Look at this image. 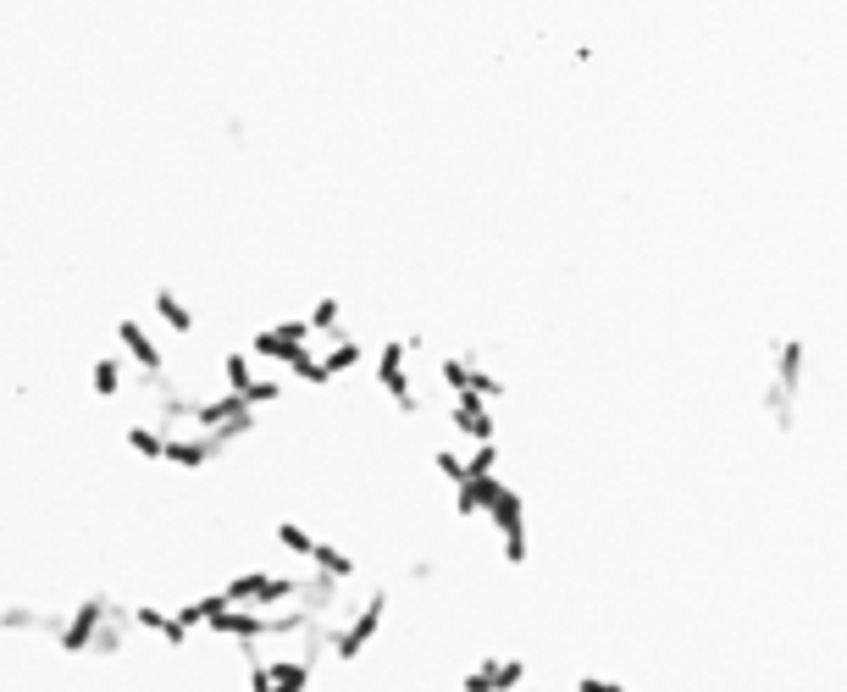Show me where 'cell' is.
<instances>
[{
  "label": "cell",
  "instance_id": "obj_24",
  "mask_svg": "<svg viewBox=\"0 0 847 692\" xmlns=\"http://www.w3.org/2000/svg\"><path fill=\"white\" fill-rule=\"evenodd\" d=\"M283 371H288V377H299V382H311V388H327V382H333V377H327V366H322V355H311V349H299Z\"/></svg>",
  "mask_w": 847,
  "mask_h": 692
},
{
  "label": "cell",
  "instance_id": "obj_25",
  "mask_svg": "<svg viewBox=\"0 0 847 692\" xmlns=\"http://www.w3.org/2000/svg\"><path fill=\"white\" fill-rule=\"evenodd\" d=\"M277 543H283L288 554H299V560H316V537L299 521H277Z\"/></svg>",
  "mask_w": 847,
  "mask_h": 692
},
{
  "label": "cell",
  "instance_id": "obj_5",
  "mask_svg": "<svg viewBox=\"0 0 847 692\" xmlns=\"http://www.w3.org/2000/svg\"><path fill=\"white\" fill-rule=\"evenodd\" d=\"M438 377H443V388H449L454 399H499L504 394V377L482 371L477 360H466V355H443Z\"/></svg>",
  "mask_w": 847,
  "mask_h": 692
},
{
  "label": "cell",
  "instance_id": "obj_20",
  "mask_svg": "<svg viewBox=\"0 0 847 692\" xmlns=\"http://www.w3.org/2000/svg\"><path fill=\"white\" fill-rule=\"evenodd\" d=\"M156 316L172 327V333H194V311L178 299V288H156Z\"/></svg>",
  "mask_w": 847,
  "mask_h": 692
},
{
  "label": "cell",
  "instance_id": "obj_15",
  "mask_svg": "<svg viewBox=\"0 0 847 692\" xmlns=\"http://www.w3.org/2000/svg\"><path fill=\"white\" fill-rule=\"evenodd\" d=\"M128 626H133V609H122L117 598H111V615H106V626H100V637H95V648H89V654H100V659L122 654V637H128Z\"/></svg>",
  "mask_w": 847,
  "mask_h": 692
},
{
  "label": "cell",
  "instance_id": "obj_31",
  "mask_svg": "<svg viewBox=\"0 0 847 692\" xmlns=\"http://www.w3.org/2000/svg\"><path fill=\"white\" fill-rule=\"evenodd\" d=\"M277 399H283V382H277V377H261V382L250 388V405H255V410H261V405H277Z\"/></svg>",
  "mask_w": 847,
  "mask_h": 692
},
{
  "label": "cell",
  "instance_id": "obj_1",
  "mask_svg": "<svg viewBox=\"0 0 847 692\" xmlns=\"http://www.w3.org/2000/svg\"><path fill=\"white\" fill-rule=\"evenodd\" d=\"M803 338H776L770 344V388H764V410H770V427L787 432L798 416V388H803Z\"/></svg>",
  "mask_w": 847,
  "mask_h": 692
},
{
  "label": "cell",
  "instance_id": "obj_33",
  "mask_svg": "<svg viewBox=\"0 0 847 692\" xmlns=\"http://www.w3.org/2000/svg\"><path fill=\"white\" fill-rule=\"evenodd\" d=\"M250 692H272V676H266V659L250 665Z\"/></svg>",
  "mask_w": 847,
  "mask_h": 692
},
{
  "label": "cell",
  "instance_id": "obj_16",
  "mask_svg": "<svg viewBox=\"0 0 847 692\" xmlns=\"http://www.w3.org/2000/svg\"><path fill=\"white\" fill-rule=\"evenodd\" d=\"M311 565H316V576H327V582H338V587H344L349 576L360 571L355 554H344L338 543H316V560H311Z\"/></svg>",
  "mask_w": 847,
  "mask_h": 692
},
{
  "label": "cell",
  "instance_id": "obj_6",
  "mask_svg": "<svg viewBox=\"0 0 847 692\" xmlns=\"http://www.w3.org/2000/svg\"><path fill=\"white\" fill-rule=\"evenodd\" d=\"M405 360H410V344H405V338L382 344V355H377V382H382V394L394 399V405L405 410V416H416V410H421V399H416V388H410Z\"/></svg>",
  "mask_w": 847,
  "mask_h": 692
},
{
  "label": "cell",
  "instance_id": "obj_23",
  "mask_svg": "<svg viewBox=\"0 0 847 692\" xmlns=\"http://www.w3.org/2000/svg\"><path fill=\"white\" fill-rule=\"evenodd\" d=\"M28 626H50V632H61V621H50V615H39V609H28V604L0 609V632H28Z\"/></svg>",
  "mask_w": 847,
  "mask_h": 692
},
{
  "label": "cell",
  "instance_id": "obj_9",
  "mask_svg": "<svg viewBox=\"0 0 847 692\" xmlns=\"http://www.w3.org/2000/svg\"><path fill=\"white\" fill-rule=\"evenodd\" d=\"M449 427L460 432V438H471V443H499V421H493L488 399H454Z\"/></svg>",
  "mask_w": 847,
  "mask_h": 692
},
{
  "label": "cell",
  "instance_id": "obj_11",
  "mask_svg": "<svg viewBox=\"0 0 847 692\" xmlns=\"http://www.w3.org/2000/svg\"><path fill=\"white\" fill-rule=\"evenodd\" d=\"M227 454V443L222 438H167V460L172 466H183V471H200V466H211V460H222Z\"/></svg>",
  "mask_w": 847,
  "mask_h": 692
},
{
  "label": "cell",
  "instance_id": "obj_7",
  "mask_svg": "<svg viewBox=\"0 0 847 692\" xmlns=\"http://www.w3.org/2000/svg\"><path fill=\"white\" fill-rule=\"evenodd\" d=\"M488 521L499 526L504 560H510V565H521V560H526V549H532V543H526V504H521V493H515V488H504V493H499V504L488 510Z\"/></svg>",
  "mask_w": 847,
  "mask_h": 692
},
{
  "label": "cell",
  "instance_id": "obj_12",
  "mask_svg": "<svg viewBox=\"0 0 847 692\" xmlns=\"http://www.w3.org/2000/svg\"><path fill=\"white\" fill-rule=\"evenodd\" d=\"M504 488H510V482H499V477H466L454 488V515H488Z\"/></svg>",
  "mask_w": 847,
  "mask_h": 692
},
{
  "label": "cell",
  "instance_id": "obj_8",
  "mask_svg": "<svg viewBox=\"0 0 847 692\" xmlns=\"http://www.w3.org/2000/svg\"><path fill=\"white\" fill-rule=\"evenodd\" d=\"M526 681V659H510V654H493V659H477V665L460 676L466 692H515Z\"/></svg>",
  "mask_w": 847,
  "mask_h": 692
},
{
  "label": "cell",
  "instance_id": "obj_4",
  "mask_svg": "<svg viewBox=\"0 0 847 692\" xmlns=\"http://www.w3.org/2000/svg\"><path fill=\"white\" fill-rule=\"evenodd\" d=\"M106 615H111V598H106V593H89L84 604H78L67 621H61L56 648H61V654H89V648H95V637H100V626H106Z\"/></svg>",
  "mask_w": 847,
  "mask_h": 692
},
{
  "label": "cell",
  "instance_id": "obj_28",
  "mask_svg": "<svg viewBox=\"0 0 847 692\" xmlns=\"http://www.w3.org/2000/svg\"><path fill=\"white\" fill-rule=\"evenodd\" d=\"M466 471L471 477H499V443H477L466 454Z\"/></svg>",
  "mask_w": 847,
  "mask_h": 692
},
{
  "label": "cell",
  "instance_id": "obj_19",
  "mask_svg": "<svg viewBox=\"0 0 847 692\" xmlns=\"http://www.w3.org/2000/svg\"><path fill=\"white\" fill-rule=\"evenodd\" d=\"M122 443H128L139 460H150V466H156V460H167V438H161L156 427H144V421H133V427L122 432Z\"/></svg>",
  "mask_w": 847,
  "mask_h": 692
},
{
  "label": "cell",
  "instance_id": "obj_13",
  "mask_svg": "<svg viewBox=\"0 0 847 692\" xmlns=\"http://www.w3.org/2000/svg\"><path fill=\"white\" fill-rule=\"evenodd\" d=\"M216 637H233V643H255V637H272V615L261 609H227L222 621H211Z\"/></svg>",
  "mask_w": 847,
  "mask_h": 692
},
{
  "label": "cell",
  "instance_id": "obj_21",
  "mask_svg": "<svg viewBox=\"0 0 847 692\" xmlns=\"http://www.w3.org/2000/svg\"><path fill=\"white\" fill-rule=\"evenodd\" d=\"M122 377H128V371H122L117 355H100L95 371H89V382H95V394H100V399H117V394H122Z\"/></svg>",
  "mask_w": 847,
  "mask_h": 692
},
{
  "label": "cell",
  "instance_id": "obj_18",
  "mask_svg": "<svg viewBox=\"0 0 847 692\" xmlns=\"http://www.w3.org/2000/svg\"><path fill=\"white\" fill-rule=\"evenodd\" d=\"M266 676H272V692H305L311 687V659H272Z\"/></svg>",
  "mask_w": 847,
  "mask_h": 692
},
{
  "label": "cell",
  "instance_id": "obj_2",
  "mask_svg": "<svg viewBox=\"0 0 847 692\" xmlns=\"http://www.w3.org/2000/svg\"><path fill=\"white\" fill-rule=\"evenodd\" d=\"M194 427L205 432V438H222V443H239L255 432V405L239 394H216V399H200L194 405Z\"/></svg>",
  "mask_w": 847,
  "mask_h": 692
},
{
  "label": "cell",
  "instance_id": "obj_26",
  "mask_svg": "<svg viewBox=\"0 0 847 692\" xmlns=\"http://www.w3.org/2000/svg\"><path fill=\"white\" fill-rule=\"evenodd\" d=\"M250 349H255V355H261V360H277V366H288V360L299 355V349L288 344V338H277L272 327H266V333H255V338H250Z\"/></svg>",
  "mask_w": 847,
  "mask_h": 692
},
{
  "label": "cell",
  "instance_id": "obj_27",
  "mask_svg": "<svg viewBox=\"0 0 847 692\" xmlns=\"http://www.w3.org/2000/svg\"><path fill=\"white\" fill-rule=\"evenodd\" d=\"M432 471H438L443 482H454V488H460V482L471 477V471H466V460H460L454 449H432Z\"/></svg>",
  "mask_w": 847,
  "mask_h": 692
},
{
  "label": "cell",
  "instance_id": "obj_10",
  "mask_svg": "<svg viewBox=\"0 0 847 692\" xmlns=\"http://www.w3.org/2000/svg\"><path fill=\"white\" fill-rule=\"evenodd\" d=\"M117 338H122V349H128V360L144 371V377H161V366H167V355H161V344L150 333H144L139 322H117Z\"/></svg>",
  "mask_w": 847,
  "mask_h": 692
},
{
  "label": "cell",
  "instance_id": "obj_29",
  "mask_svg": "<svg viewBox=\"0 0 847 692\" xmlns=\"http://www.w3.org/2000/svg\"><path fill=\"white\" fill-rule=\"evenodd\" d=\"M305 322H311V333H333V338H338V299H333V294H327V299H316Z\"/></svg>",
  "mask_w": 847,
  "mask_h": 692
},
{
  "label": "cell",
  "instance_id": "obj_17",
  "mask_svg": "<svg viewBox=\"0 0 847 692\" xmlns=\"http://www.w3.org/2000/svg\"><path fill=\"white\" fill-rule=\"evenodd\" d=\"M222 377H227V394H239V399H250V388L261 377H255V360L244 355V349H227L222 355Z\"/></svg>",
  "mask_w": 847,
  "mask_h": 692
},
{
  "label": "cell",
  "instance_id": "obj_3",
  "mask_svg": "<svg viewBox=\"0 0 847 692\" xmlns=\"http://www.w3.org/2000/svg\"><path fill=\"white\" fill-rule=\"evenodd\" d=\"M382 615H388V593H371L366 604H360L355 615H349V621L338 626L333 637H327V643H333V654H338V659H360V654H366V643L382 632Z\"/></svg>",
  "mask_w": 847,
  "mask_h": 692
},
{
  "label": "cell",
  "instance_id": "obj_30",
  "mask_svg": "<svg viewBox=\"0 0 847 692\" xmlns=\"http://www.w3.org/2000/svg\"><path fill=\"white\" fill-rule=\"evenodd\" d=\"M305 626H311L305 609H283V615H272V637H294V632H305Z\"/></svg>",
  "mask_w": 847,
  "mask_h": 692
},
{
  "label": "cell",
  "instance_id": "obj_22",
  "mask_svg": "<svg viewBox=\"0 0 847 692\" xmlns=\"http://www.w3.org/2000/svg\"><path fill=\"white\" fill-rule=\"evenodd\" d=\"M322 366H327V377H344V371H355V366H360V344H355V338H344V333H338V338H333V349L322 355Z\"/></svg>",
  "mask_w": 847,
  "mask_h": 692
},
{
  "label": "cell",
  "instance_id": "obj_32",
  "mask_svg": "<svg viewBox=\"0 0 847 692\" xmlns=\"http://www.w3.org/2000/svg\"><path fill=\"white\" fill-rule=\"evenodd\" d=\"M576 692H626V687L609 676H576Z\"/></svg>",
  "mask_w": 847,
  "mask_h": 692
},
{
  "label": "cell",
  "instance_id": "obj_14",
  "mask_svg": "<svg viewBox=\"0 0 847 692\" xmlns=\"http://www.w3.org/2000/svg\"><path fill=\"white\" fill-rule=\"evenodd\" d=\"M133 626H144V632H156L167 648H183L189 643V626L178 621V609H161V604H139L133 609Z\"/></svg>",
  "mask_w": 847,
  "mask_h": 692
}]
</instances>
